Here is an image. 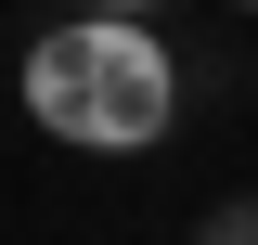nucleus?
I'll use <instances>...</instances> for the list:
<instances>
[{
	"label": "nucleus",
	"mask_w": 258,
	"mask_h": 245,
	"mask_svg": "<svg viewBox=\"0 0 258 245\" xmlns=\"http://www.w3.org/2000/svg\"><path fill=\"white\" fill-rule=\"evenodd\" d=\"M26 129L64 155H155L181 129V52L155 26L64 13V26L26 39Z\"/></svg>",
	"instance_id": "1"
},
{
	"label": "nucleus",
	"mask_w": 258,
	"mask_h": 245,
	"mask_svg": "<svg viewBox=\"0 0 258 245\" xmlns=\"http://www.w3.org/2000/svg\"><path fill=\"white\" fill-rule=\"evenodd\" d=\"M78 13H103V26H155V0H78Z\"/></svg>",
	"instance_id": "3"
},
{
	"label": "nucleus",
	"mask_w": 258,
	"mask_h": 245,
	"mask_svg": "<svg viewBox=\"0 0 258 245\" xmlns=\"http://www.w3.org/2000/svg\"><path fill=\"white\" fill-rule=\"evenodd\" d=\"M207 245H258V194H245V207H220V219H207Z\"/></svg>",
	"instance_id": "2"
},
{
	"label": "nucleus",
	"mask_w": 258,
	"mask_h": 245,
	"mask_svg": "<svg viewBox=\"0 0 258 245\" xmlns=\"http://www.w3.org/2000/svg\"><path fill=\"white\" fill-rule=\"evenodd\" d=\"M232 13H258V0H232Z\"/></svg>",
	"instance_id": "4"
}]
</instances>
